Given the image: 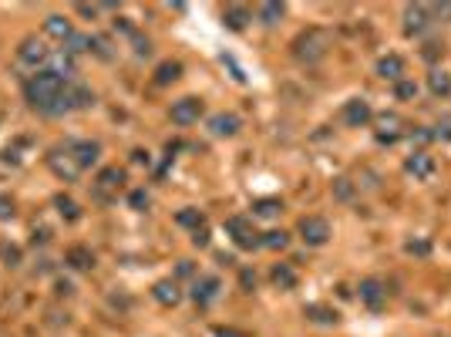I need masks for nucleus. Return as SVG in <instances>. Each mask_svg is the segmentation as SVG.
<instances>
[{
    "label": "nucleus",
    "mask_w": 451,
    "mask_h": 337,
    "mask_svg": "<svg viewBox=\"0 0 451 337\" xmlns=\"http://www.w3.org/2000/svg\"><path fill=\"white\" fill-rule=\"evenodd\" d=\"M24 95H27L31 108H38L41 115L57 118V115H68L71 112V105H68V78H61L51 68L31 75L27 84H24Z\"/></svg>",
    "instance_id": "1"
},
{
    "label": "nucleus",
    "mask_w": 451,
    "mask_h": 337,
    "mask_svg": "<svg viewBox=\"0 0 451 337\" xmlns=\"http://www.w3.org/2000/svg\"><path fill=\"white\" fill-rule=\"evenodd\" d=\"M327 47H330L327 34L317 31V27H310V31H303V34L293 41V58H296L300 64H317V61L327 58Z\"/></svg>",
    "instance_id": "2"
},
{
    "label": "nucleus",
    "mask_w": 451,
    "mask_h": 337,
    "mask_svg": "<svg viewBox=\"0 0 451 337\" xmlns=\"http://www.w3.org/2000/svg\"><path fill=\"white\" fill-rule=\"evenodd\" d=\"M226 233L233 236V243L240 250H259L263 247V236L256 233V226H253L249 216H229L226 219Z\"/></svg>",
    "instance_id": "3"
},
{
    "label": "nucleus",
    "mask_w": 451,
    "mask_h": 337,
    "mask_svg": "<svg viewBox=\"0 0 451 337\" xmlns=\"http://www.w3.org/2000/svg\"><path fill=\"white\" fill-rule=\"evenodd\" d=\"M296 233H300V240H303L307 247H324L330 240V223L324 216H303V219L296 223Z\"/></svg>",
    "instance_id": "4"
},
{
    "label": "nucleus",
    "mask_w": 451,
    "mask_h": 337,
    "mask_svg": "<svg viewBox=\"0 0 451 337\" xmlns=\"http://www.w3.org/2000/svg\"><path fill=\"white\" fill-rule=\"evenodd\" d=\"M168 118L175 122V125H196L199 118H203V101L199 98H179V101H172V108H168Z\"/></svg>",
    "instance_id": "5"
},
{
    "label": "nucleus",
    "mask_w": 451,
    "mask_h": 337,
    "mask_svg": "<svg viewBox=\"0 0 451 337\" xmlns=\"http://www.w3.org/2000/svg\"><path fill=\"white\" fill-rule=\"evenodd\" d=\"M435 21H431V10H428V3H411V7H404V31L408 34H424L428 27H431Z\"/></svg>",
    "instance_id": "6"
},
{
    "label": "nucleus",
    "mask_w": 451,
    "mask_h": 337,
    "mask_svg": "<svg viewBox=\"0 0 451 337\" xmlns=\"http://www.w3.org/2000/svg\"><path fill=\"white\" fill-rule=\"evenodd\" d=\"M17 58H21L27 68H38V64H47V61H51V51L44 47L41 38H24L21 47H17Z\"/></svg>",
    "instance_id": "7"
},
{
    "label": "nucleus",
    "mask_w": 451,
    "mask_h": 337,
    "mask_svg": "<svg viewBox=\"0 0 451 337\" xmlns=\"http://www.w3.org/2000/svg\"><path fill=\"white\" fill-rule=\"evenodd\" d=\"M68 155L75 159L78 168H91L98 162V155H101V145L91 142V138H81V142H71V145H68Z\"/></svg>",
    "instance_id": "8"
},
{
    "label": "nucleus",
    "mask_w": 451,
    "mask_h": 337,
    "mask_svg": "<svg viewBox=\"0 0 451 337\" xmlns=\"http://www.w3.org/2000/svg\"><path fill=\"white\" fill-rule=\"evenodd\" d=\"M370 118H374V108H370L364 98H350V101L344 105V122H347L350 128L370 125Z\"/></svg>",
    "instance_id": "9"
},
{
    "label": "nucleus",
    "mask_w": 451,
    "mask_h": 337,
    "mask_svg": "<svg viewBox=\"0 0 451 337\" xmlns=\"http://www.w3.org/2000/svg\"><path fill=\"white\" fill-rule=\"evenodd\" d=\"M361 303H368L370 310H384V303H387V290H384V284L377 280V277H368V280H361Z\"/></svg>",
    "instance_id": "10"
},
{
    "label": "nucleus",
    "mask_w": 451,
    "mask_h": 337,
    "mask_svg": "<svg viewBox=\"0 0 451 337\" xmlns=\"http://www.w3.org/2000/svg\"><path fill=\"white\" fill-rule=\"evenodd\" d=\"M219 290H222V284H219V277H196V284H192V290H189V297L199 303V307H209L216 297H219Z\"/></svg>",
    "instance_id": "11"
},
{
    "label": "nucleus",
    "mask_w": 451,
    "mask_h": 337,
    "mask_svg": "<svg viewBox=\"0 0 451 337\" xmlns=\"http://www.w3.org/2000/svg\"><path fill=\"white\" fill-rule=\"evenodd\" d=\"M240 115H233V112H219V115H212L209 118V135L212 138H233L236 132H240Z\"/></svg>",
    "instance_id": "12"
},
{
    "label": "nucleus",
    "mask_w": 451,
    "mask_h": 337,
    "mask_svg": "<svg viewBox=\"0 0 451 337\" xmlns=\"http://www.w3.org/2000/svg\"><path fill=\"white\" fill-rule=\"evenodd\" d=\"M122 182H125V168H118V166L101 168V172H98V199H105V203H108V199H112L108 192H115Z\"/></svg>",
    "instance_id": "13"
},
{
    "label": "nucleus",
    "mask_w": 451,
    "mask_h": 337,
    "mask_svg": "<svg viewBox=\"0 0 451 337\" xmlns=\"http://www.w3.org/2000/svg\"><path fill=\"white\" fill-rule=\"evenodd\" d=\"M404 172H411L414 179H431L435 175V155H428V152H414L404 159Z\"/></svg>",
    "instance_id": "14"
},
{
    "label": "nucleus",
    "mask_w": 451,
    "mask_h": 337,
    "mask_svg": "<svg viewBox=\"0 0 451 337\" xmlns=\"http://www.w3.org/2000/svg\"><path fill=\"white\" fill-rule=\"evenodd\" d=\"M44 34H47V38H54V41H71V38H75V27H71V21H68V17L51 14V17L44 21Z\"/></svg>",
    "instance_id": "15"
},
{
    "label": "nucleus",
    "mask_w": 451,
    "mask_h": 337,
    "mask_svg": "<svg viewBox=\"0 0 451 337\" xmlns=\"http://www.w3.org/2000/svg\"><path fill=\"white\" fill-rule=\"evenodd\" d=\"M377 75H381L384 82H401V78H404V58H401V54H384V58L377 61Z\"/></svg>",
    "instance_id": "16"
},
{
    "label": "nucleus",
    "mask_w": 451,
    "mask_h": 337,
    "mask_svg": "<svg viewBox=\"0 0 451 337\" xmlns=\"http://www.w3.org/2000/svg\"><path fill=\"white\" fill-rule=\"evenodd\" d=\"M249 21H253V10L243 7V3H229V7L222 10V24H226L229 31H246Z\"/></svg>",
    "instance_id": "17"
},
{
    "label": "nucleus",
    "mask_w": 451,
    "mask_h": 337,
    "mask_svg": "<svg viewBox=\"0 0 451 337\" xmlns=\"http://www.w3.org/2000/svg\"><path fill=\"white\" fill-rule=\"evenodd\" d=\"M152 297H155L162 307H179V303H182V287H179L175 280H159V284L152 287Z\"/></svg>",
    "instance_id": "18"
},
{
    "label": "nucleus",
    "mask_w": 451,
    "mask_h": 337,
    "mask_svg": "<svg viewBox=\"0 0 451 337\" xmlns=\"http://www.w3.org/2000/svg\"><path fill=\"white\" fill-rule=\"evenodd\" d=\"M68 105H71V112H81V108H91V105H94V91H91L88 84L68 82Z\"/></svg>",
    "instance_id": "19"
},
{
    "label": "nucleus",
    "mask_w": 451,
    "mask_h": 337,
    "mask_svg": "<svg viewBox=\"0 0 451 337\" xmlns=\"http://www.w3.org/2000/svg\"><path fill=\"white\" fill-rule=\"evenodd\" d=\"M270 280H273V287H280V290H293L296 287V270L289 266V263H273V270H270Z\"/></svg>",
    "instance_id": "20"
},
{
    "label": "nucleus",
    "mask_w": 451,
    "mask_h": 337,
    "mask_svg": "<svg viewBox=\"0 0 451 337\" xmlns=\"http://www.w3.org/2000/svg\"><path fill=\"white\" fill-rule=\"evenodd\" d=\"M64 263L71 270H94V253L88 250V247H71L68 256H64Z\"/></svg>",
    "instance_id": "21"
},
{
    "label": "nucleus",
    "mask_w": 451,
    "mask_h": 337,
    "mask_svg": "<svg viewBox=\"0 0 451 337\" xmlns=\"http://www.w3.org/2000/svg\"><path fill=\"white\" fill-rule=\"evenodd\" d=\"M428 88H431L435 98H448L451 95V75L448 71H441V68H435V71L428 75Z\"/></svg>",
    "instance_id": "22"
},
{
    "label": "nucleus",
    "mask_w": 451,
    "mask_h": 337,
    "mask_svg": "<svg viewBox=\"0 0 451 337\" xmlns=\"http://www.w3.org/2000/svg\"><path fill=\"white\" fill-rule=\"evenodd\" d=\"M179 78H182V64H179V61H162V64L155 68V84H159V88L179 82Z\"/></svg>",
    "instance_id": "23"
},
{
    "label": "nucleus",
    "mask_w": 451,
    "mask_h": 337,
    "mask_svg": "<svg viewBox=\"0 0 451 337\" xmlns=\"http://www.w3.org/2000/svg\"><path fill=\"white\" fill-rule=\"evenodd\" d=\"M54 210L61 212L68 223H78V219H81V206H78L71 196H54Z\"/></svg>",
    "instance_id": "24"
},
{
    "label": "nucleus",
    "mask_w": 451,
    "mask_h": 337,
    "mask_svg": "<svg viewBox=\"0 0 451 337\" xmlns=\"http://www.w3.org/2000/svg\"><path fill=\"white\" fill-rule=\"evenodd\" d=\"M51 168H54V175H61L64 182H71V179L81 172V168L75 166V159H71V155H64V162H61V159H57V152L51 155Z\"/></svg>",
    "instance_id": "25"
},
{
    "label": "nucleus",
    "mask_w": 451,
    "mask_h": 337,
    "mask_svg": "<svg viewBox=\"0 0 451 337\" xmlns=\"http://www.w3.org/2000/svg\"><path fill=\"white\" fill-rule=\"evenodd\" d=\"M303 314H307L310 321H317V324H337V321H340V314L330 310V307H324V303H310Z\"/></svg>",
    "instance_id": "26"
},
{
    "label": "nucleus",
    "mask_w": 451,
    "mask_h": 337,
    "mask_svg": "<svg viewBox=\"0 0 451 337\" xmlns=\"http://www.w3.org/2000/svg\"><path fill=\"white\" fill-rule=\"evenodd\" d=\"M280 212H283V203L280 199H256L253 203V216H259V219H273Z\"/></svg>",
    "instance_id": "27"
},
{
    "label": "nucleus",
    "mask_w": 451,
    "mask_h": 337,
    "mask_svg": "<svg viewBox=\"0 0 451 337\" xmlns=\"http://www.w3.org/2000/svg\"><path fill=\"white\" fill-rule=\"evenodd\" d=\"M175 223H179V226H189V229L196 233V229H203L205 216H203L199 210H192V206H189V210H182L179 216H175Z\"/></svg>",
    "instance_id": "28"
},
{
    "label": "nucleus",
    "mask_w": 451,
    "mask_h": 337,
    "mask_svg": "<svg viewBox=\"0 0 451 337\" xmlns=\"http://www.w3.org/2000/svg\"><path fill=\"white\" fill-rule=\"evenodd\" d=\"M263 247H266V250H287L289 233H283V229H270V233H263Z\"/></svg>",
    "instance_id": "29"
},
{
    "label": "nucleus",
    "mask_w": 451,
    "mask_h": 337,
    "mask_svg": "<svg viewBox=\"0 0 451 337\" xmlns=\"http://www.w3.org/2000/svg\"><path fill=\"white\" fill-rule=\"evenodd\" d=\"M256 14H259V21H263V24H276V21L287 14V7H283V3H259V10H256Z\"/></svg>",
    "instance_id": "30"
},
{
    "label": "nucleus",
    "mask_w": 451,
    "mask_h": 337,
    "mask_svg": "<svg viewBox=\"0 0 451 337\" xmlns=\"http://www.w3.org/2000/svg\"><path fill=\"white\" fill-rule=\"evenodd\" d=\"M394 98H398V101H411V98H417V82H411V78L394 82Z\"/></svg>",
    "instance_id": "31"
},
{
    "label": "nucleus",
    "mask_w": 451,
    "mask_h": 337,
    "mask_svg": "<svg viewBox=\"0 0 451 337\" xmlns=\"http://www.w3.org/2000/svg\"><path fill=\"white\" fill-rule=\"evenodd\" d=\"M404 250H408L411 256H428V253H431V243H428V240H408Z\"/></svg>",
    "instance_id": "32"
},
{
    "label": "nucleus",
    "mask_w": 451,
    "mask_h": 337,
    "mask_svg": "<svg viewBox=\"0 0 451 337\" xmlns=\"http://www.w3.org/2000/svg\"><path fill=\"white\" fill-rule=\"evenodd\" d=\"M333 192H337V199H350V196H354L350 179H337V182H333Z\"/></svg>",
    "instance_id": "33"
},
{
    "label": "nucleus",
    "mask_w": 451,
    "mask_h": 337,
    "mask_svg": "<svg viewBox=\"0 0 451 337\" xmlns=\"http://www.w3.org/2000/svg\"><path fill=\"white\" fill-rule=\"evenodd\" d=\"M128 203H131V210H149V192H145V189H135V192L128 196Z\"/></svg>",
    "instance_id": "34"
},
{
    "label": "nucleus",
    "mask_w": 451,
    "mask_h": 337,
    "mask_svg": "<svg viewBox=\"0 0 451 337\" xmlns=\"http://www.w3.org/2000/svg\"><path fill=\"white\" fill-rule=\"evenodd\" d=\"M431 135H435V138H441V142H451V115H448V118H441V122L435 125Z\"/></svg>",
    "instance_id": "35"
},
{
    "label": "nucleus",
    "mask_w": 451,
    "mask_h": 337,
    "mask_svg": "<svg viewBox=\"0 0 451 337\" xmlns=\"http://www.w3.org/2000/svg\"><path fill=\"white\" fill-rule=\"evenodd\" d=\"M428 10H431V21H448L451 17V3H428Z\"/></svg>",
    "instance_id": "36"
},
{
    "label": "nucleus",
    "mask_w": 451,
    "mask_h": 337,
    "mask_svg": "<svg viewBox=\"0 0 451 337\" xmlns=\"http://www.w3.org/2000/svg\"><path fill=\"white\" fill-rule=\"evenodd\" d=\"M0 219H14V199L0 196Z\"/></svg>",
    "instance_id": "37"
},
{
    "label": "nucleus",
    "mask_w": 451,
    "mask_h": 337,
    "mask_svg": "<svg viewBox=\"0 0 451 337\" xmlns=\"http://www.w3.org/2000/svg\"><path fill=\"white\" fill-rule=\"evenodd\" d=\"M209 243H212V240H209V229H196V233H192V247H199V250H205Z\"/></svg>",
    "instance_id": "38"
},
{
    "label": "nucleus",
    "mask_w": 451,
    "mask_h": 337,
    "mask_svg": "<svg viewBox=\"0 0 451 337\" xmlns=\"http://www.w3.org/2000/svg\"><path fill=\"white\" fill-rule=\"evenodd\" d=\"M240 284H243V290H253V287H256V273H253V270H243V273H240Z\"/></svg>",
    "instance_id": "39"
},
{
    "label": "nucleus",
    "mask_w": 451,
    "mask_h": 337,
    "mask_svg": "<svg viewBox=\"0 0 451 337\" xmlns=\"http://www.w3.org/2000/svg\"><path fill=\"white\" fill-rule=\"evenodd\" d=\"M98 10H101V7H91V3H78V14H81V17H98Z\"/></svg>",
    "instance_id": "40"
},
{
    "label": "nucleus",
    "mask_w": 451,
    "mask_h": 337,
    "mask_svg": "<svg viewBox=\"0 0 451 337\" xmlns=\"http://www.w3.org/2000/svg\"><path fill=\"white\" fill-rule=\"evenodd\" d=\"M212 337H243V334H240L236 327H216V331H212Z\"/></svg>",
    "instance_id": "41"
},
{
    "label": "nucleus",
    "mask_w": 451,
    "mask_h": 337,
    "mask_svg": "<svg viewBox=\"0 0 451 337\" xmlns=\"http://www.w3.org/2000/svg\"><path fill=\"white\" fill-rule=\"evenodd\" d=\"M179 277H192V266H189V260H182V263H179Z\"/></svg>",
    "instance_id": "42"
},
{
    "label": "nucleus",
    "mask_w": 451,
    "mask_h": 337,
    "mask_svg": "<svg viewBox=\"0 0 451 337\" xmlns=\"http://www.w3.org/2000/svg\"><path fill=\"white\" fill-rule=\"evenodd\" d=\"M7 260H10V266H17V260H21V250H14V247H10V250H7Z\"/></svg>",
    "instance_id": "43"
},
{
    "label": "nucleus",
    "mask_w": 451,
    "mask_h": 337,
    "mask_svg": "<svg viewBox=\"0 0 451 337\" xmlns=\"http://www.w3.org/2000/svg\"><path fill=\"white\" fill-rule=\"evenodd\" d=\"M57 294L68 297V294H71V284H68V280H61V284H57Z\"/></svg>",
    "instance_id": "44"
}]
</instances>
